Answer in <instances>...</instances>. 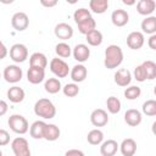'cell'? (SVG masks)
I'll list each match as a JSON object with an SVG mask.
<instances>
[{"mask_svg":"<svg viewBox=\"0 0 156 156\" xmlns=\"http://www.w3.org/2000/svg\"><path fill=\"white\" fill-rule=\"evenodd\" d=\"M48 66V58L43 52H33L29 57V67H39L45 69Z\"/></svg>","mask_w":156,"mask_h":156,"instance_id":"22","label":"cell"},{"mask_svg":"<svg viewBox=\"0 0 156 156\" xmlns=\"http://www.w3.org/2000/svg\"><path fill=\"white\" fill-rule=\"evenodd\" d=\"M7 124L10 127V129L17 134H26L29 130V123L26 119V117H23L22 115H11L9 117Z\"/></svg>","mask_w":156,"mask_h":156,"instance_id":"3","label":"cell"},{"mask_svg":"<svg viewBox=\"0 0 156 156\" xmlns=\"http://www.w3.org/2000/svg\"><path fill=\"white\" fill-rule=\"evenodd\" d=\"M156 9V2L154 0H140L136 4V11L143 16H150Z\"/></svg>","mask_w":156,"mask_h":156,"instance_id":"20","label":"cell"},{"mask_svg":"<svg viewBox=\"0 0 156 156\" xmlns=\"http://www.w3.org/2000/svg\"><path fill=\"white\" fill-rule=\"evenodd\" d=\"M123 62V51L121 46L111 44L105 49V58H104V66L107 69L117 68Z\"/></svg>","mask_w":156,"mask_h":156,"instance_id":"1","label":"cell"},{"mask_svg":"<svg viewBox=\"0 0 156 156\" xmlns=\"http://www.w3.org/2000/svg\"><path fill=\"white\" fill-rule=\"evenodd\" d=\"M0 156H2V152H1V150H0Z\"/></svg>","mask_w":156,"mask_h":156,"instance_id":"46","label":"cell"},{"mask_svg":"<svg viewBox=\"0 0 156 156\" xmlns=\"http://www.w3.org/2000/svg\"><path fill=\"white\" fill-rule=\"evenodd\" d=\"M11 149L15 154V156H32L29 144L26 138L17 136L11 141Z\"/></svg>","mask_w":156,"mask_h":156,"instance_id":"4","label":"cell"},{"mask_svg":"<svg viewBox=\"0 0 156 156\" xmlns=\"http://www.w3.org/2000/svg\"><path fill=\"white\" fill-rule=\"evenodd\" d=\"M50 71L57 77V78H65L69 73V67L67 62H65L62 58L55 57L50 61Z\"/></svg>","mask_w":156,"mask_h":156,"instance_id":"7","label":"cell"},{"mask_svg":"<svg viewBox=\"0 0 156 156\" xmlns=\"http://www.w3.org/2000/svg\"><path fill=\"white\" fill-rule=\"evenodd\" d=\"M45 122L44 121H35L32 123L29 127V134L33 139H43L44 134V128H45Z\"/></svg>","mask_w":156,"mask_h":156,"instance_id":"24","label":"cell"},{"mask_svg":"<svg viewBox=\"0 0 156 156\" xmlns=\"http://www.w3.org/2000/svg\"><path fill=\"white\" fill-rule=\"evenodd\" d=\"M6 95H7V99H9L11 102L18 104V102H22V101H23L26 94H24V90H23L22 88L17 87V85H13V87H11V88L7 90Z\"/></svg>","mask_w":156,"mask_h":156,"instance_id":"23","label":"cell"},{"mask_svg":"<svg viewBox=\"0 0 156 156\" xmlns=\"http://www.w3.org/2000/svg\"><path fill=\"white\" fill-rule=\"evenodd\" d=\"M69 76H71V79L73 80V83H82L85 80V78L88 76V69L84 65L78 63L72 67V69L69 71Z\"/></svg>","mask_w":156,"mask_h":156,"instance_id":"13","label":"cell"},{"mask_svg":"<svg viewBox=\"0 0 156 156\" xmlns=\"http://www.w3.org/2000/svg\"><path fill=\"white\" fill-rule=\"evenodd\" d=\"M45 78V69L39 67H29L27 71V79L30 84H39Z\"/></svg>","mask_w":156,"mask_h":156,"instance_id":"15","label":"cell"},{"mask_svg":"<svg viewBox=\"0 0 156 156\" xmlns=\"http://www.w3.org/2000/svg\"><path fill=\"white\" fill-rule=\"evenodd\" d=\"M118 149L123 156H134L136 152V143L134 139L127 138V139H123Z\"/></svg>","mask_w":156,"mask_h":156,"instance_id":"18","label":"cell"},{"mask_svg":"<svg viewBox=\"0 0 156 156\" xmlns=\"http://www.w3.org/2000/svg\"><path fill=\"white\" fill-rule=\"evenodd\" d=\"M90 122L94 127H104L108 123V115L102 108H96L90 115Z\"/></svg>","mask_w":156,"mask_h":156,"instance_id":"11","label":"cell"},{"mask_svg":"<svg viewBox=\"0 0 156 156\" xmlns=\"http://www.w3.org/2000/svg\"><path fill=\"white\" fill-rule=\"evenodd\" d=\"M44 88H45V91L46 93H49V94H56V93H58L62 89V85H61V82H60L58 78H49V79L45 80Z\"/></svg>","mask_w":156,"mask_h":156,"instance_id":"27","label":"cell"},{"mask_svg":"<svg viewBox=\"0 0 156 156\" xmlns=\"http://www.w3.org/2000/svg\"><path fill=\"white\" fill-rule=\"evenodd\" d=\"M147 45H149L150 49L156 50V34L150 35V38H149V40H147Z\"/></svg>","mask_w":156,"mask_h":156,"instance_id":"43","label":"cell"},{"mask_svg":"<svg viewBox=\"0 0 156 156\" xmlns=\"http://www.w3.org/2000/svg\"><path fill=\"white\" fill-rule=\"evenodd\" d=\"M10 58L16 63H22L28 58V49L24 44L17 43L10 48Z\"/></svg>","mask_w":156,"mask_h":156,"instance_id":"5","label":"cell"},{"mask_svg":"<svg viewBox=\"0 0 156 156\" xmlns=\"http://www.w3.org/2000/svg\"><path fill=\"white\" fill-rule=\"evenodd\" d=\"M0 78H1V72H0Z\"/></svg>","mask_w":156,"mask_h":156,"instance_id":"47","label":"cell"},{"mask_svg":"<svg viewBox=\"0 0 156 156\" xmlns=\"http://www.w3.org/2000/svg\"><path fill=\"white\" fill-rule=\"evenodd\" d=\"M111 21L116 27H123L129 21V15L126 10L117 9L111 13Z\"/></svg>","mask_w":156,"mask_h":156,"instance_id":"16","label":"cell"},{"mask_svg":"<svg viewBox=\"0 0 156 156\" xmlns=\"http://www.w3.org/2000/svg\"><path fill=\"white\" fill-rule=\"evenodd\" d=\"M11 26L17 32H23L29 26V18L24 12H16L11 18Z\"/></svg>","mask_w":156,"mask_h":156,"instance_id":"8","label":"cell"},{"mask_svg":"<svg viewBox=\"0 0 156 156\" xmlns=\"http://www.w3.org/2000/svg\"><path fill=\"white\" fill-rule=\"evenodd\" d=\"M145 43V38H144V34L141 32H130L128 35H127V45L129 49L132 50H139L143 48Z\"/></svg>","mask_w":156,"mask_h":156,"instance_id":"9","label":"cell"},{"mask_svg":"<svg viewBox=\"0 0 156 156\" xmlns=\"http://www.w3.org/2000/svg\"><path fill=\"white\" fill-rule=\"evenodd\" d=\"M141 29H143V33H146V34H155L156 33V17L155 16H147L141 22Z\"/></svg>","mask_w":156,"mask_h":156,"instance_id":"25","label":"cell"},{"mask_svg":"<svg viewBox=\"0 0 156 156\" xmlns=\"http://www.w3.org/2000/svg\"><path fill=\"white\" fill-rule=\"evenodd\" d=\"M141 111H143V113L146 115V116H150V117L156 116V100H154V99L146 100V101L143 104Z\"/></svg>","mask_w":156,"mask_h":156,"instance_id":"35","label":"cell"},{"mask_svg":"<svg viewBox=\"0 0 156 156\" xmlns=\"http://www.w3.org/2000/svg\"><path fill=\"white\" fill-rule=\"evenodd\" d=\"M89 9H90L89 11L101 15L108 9V1L107 0H91L89 2Z\"/></svg>","mask_w":156,"mask_h":156,"instance_id":"26","label":"cell"},{"mask_svg":"<svg viewBox=\"0 0 156 156\" xmlns=\"http://www.w3.org/2000/svg\"><path fill=\"white\" fill-rule=\"evenodd\" d=\"M133 74H134V79H136V80L140 82V83L146 80V74H145V71H144V68H143L141 65H139V66H136V67L134 68Z\"/></svg>","mask_w":156,"mask_h":156,"instance_id":"38","label":"cell"},{"mask_svg":"<svg viewBox=\"0 0 156 156\" xmlns=\"http://www.w3.org/2000/svg\"><path fill=\"white\" fill-rule=\"evenodd\" d=\"M85 38H87V41L89 45L91 46H99L101 45L104 38H102V33L98 29H94L91 32H89L88 34H85Z\"/></svg>","mask_w":156,"mask_h":156,"instance_id":"28","label":"cell"},{"mask_svg":"<svg viewBox=\"0 0 156 156\" xmlns=\"http://www.w3.org/2000/svg\"><path fill=\"white\" fill-rule=\"evenodd\" d=\"M123 4H126V5H133V4H135V1H127V0H123Z\"/></svg>","mask_w":156,"mask_h":156,"instance_id":"45","label":"cell"},{"mask_svg":"<svg viewBox=\"0 0 156 156\" xmlns=\"http://www.w3.org/2000/svg\"><path fill=\"white\" fill-rule=\"evenodd\" d=\"M2 77L7 83L15 84L22 79L23 72H22V68H20V66H17V65H9L5 67V69L2 72Z\"/></svg>","mask_w":156,"mask_h":156,"instance_id":"6","label":"cell"},{"mask_svg":"<svg viewBox=\"0 0 156 156\" xmlns=\"http://www.w3.org/2000/svg\"><path fill=\"white\" fill-rule=\"evenodd\" d=\"M141 66H143V68H144V71H145L146 79L152 80V79L156 78V63H155L154 61H150V60L144 61V62L141 63Z\"/></svg>","mask_w":156,"mask_h":156,"instance_id":"33","label":"cell"},{"mask_svg":"<svg viewBox=\"0 0 156 156\" xmlns=\"http://www.w3.org/2000/svg\"><path fill=\"white\" fill-rule=\"evenodd\" d=\"M90 17H91L90 11H89L88 9H84V7L77 9V10L74 11V13H73V20H74V22H76L77 24H79L80 22H83V21H85V20H88V18H90Z\"/></svg>","mask_w":156,"mask_h":156,"instance_id":"34","label":"cell"},{"mask_svg":"<svg viewBox=\"0 0 156 156\" xmlns=\"http://www.w3.org/2000/svg\"><path fill=\"white\" fill-rule=\"evenodd\" d=\"M65 156H85L84 152L82 150H78V149H71L68 151H66Z\"/></svg>","mask_w":156,"mask_h":156,"instance_id":"40","label":"cell"},{"mask_svg":"<svg viewBox=\"0 0 156 156\" xmlns=\"http://www.w3.org/2000/svg\"><path fill=\"white\" fill-rule=\"evenodd\" d=\"M55 52H56V55H57L58 57L67 58V57L71 56L72 49H71V46H69L66 41H61V43L56 44V46H55Z\"/></svg>","mask_w":156,"mask_h":156,"instance_id":"31","label":"cell"},{"mask_svg":"<svg viewBox=\"0 0 156 156\" xmlns=\"http://www.w3.org/2000/svg\"><path fill=\"white\" fill-rule=\"evenodd\" d=\"M87 140L90 145H100L104 141V133L98 128L91 129L87 135Z\"/></svg>","mask_w":156,"mask_h":156,"instance_id":"29","label":"cell"},{"mask_svg":"<svg viewBox=\"0 0 156 156\" xmlns=\"http://www.w3.org/2000/svg\"><path fill=\"white\" fill-rule=\"evenodd\" d=\"M100 154L101 156H115L116 152L118 151V143L113 139H107L100 144Z\"/></svg>","mask_w":156,"mask_h":156,"instance_id":"14","label":"cell"},{"mask_svg":"<svg viewBox=\"0 0 156 156\" xmlns=\"http://www.w3.org/2000/svg\"><path fill=\"white\" fill-rule=\"evenodd\" d=\"M54 33H55L56 38L65 41V40H68L73 37V28L71 24H68L66 22H61V23L55 26Z\"/></svg>","mask_w":156,"mask_h":156,"instance_id":"10","label":"cell"},{"mask_svg":"<svg viewBox=\"0 0 156 156\" xmlns=\"http://www.w3.org/2000/svg\"><path fill=\"white\" fill-rule=\"evenodd\" d=\"M62 93L67 98H74L79 94V87L76 83H68L62 88Z\"/></svg>","mask_w":156,"mask_h":156,"instance_id":"36","label":"cell"},{"mask_svg":"<svg viewBox=\"0 0 156 156\" xmlns=\"http://www.w3.org/2000/svg\"><path fill=\"white\" fill-rule=\"evenodd\" d=\"M106 106H107V111H108L110 113L116 115V113H118V112L121 111L122 104H121V101H119L118 98H116V96L112 95V96L107 98V100H106Z\"/></svg>","mask_w":156,"mask_h":156,"instance_id":"30","label":"cell"},{"mask_svg":"<svg viewBox=\"0 0 156 156\" xmlns=\"http://www.w3.org/2000/svg\"><path fill=\"white\" fill-rule=\"evenodd\" d=\"M40 4H41L43 6H45V7H54V6H56V5H57V1H56V0H51V1L41 0V1H40Z\"/></svg>","mask_w":156,"mask_h":156,"instance_id":"44","label":"cell"},{"mask_svg":"<svg viewBox=\"0 0 156 156\" xmlns=\"http://www.w3.org/2000/svg\"><path fill=\"white\" fill-rule=\"evenodd\" d=\"M141 94V89L136 85H132V87H128L126 88L124 90V98L128 99V100H135L140 96Z\"/></svg>","mask_w":156,"mask_h":156,"instance_id":"37","label":"cell"},{"mask_svg":"<svg viewBox=\"0 0 156 156\" xmlns=\"http://www.w3.org/2000/svg\"><path fill=\"white\" fill-rule=\"evenodd\" d=\"M60 134H61V130L56 124H52V123L48 124L46 123L45 128H44L43 139H45L48 141H55V140H57L60 138Z\"/></svg>","mask_w":156,"mask_h":156,"instance_id":"21","label":"cell"},{"mask_svg":"<svg viewBox=\"0 0 156 156\" xmlns=\"http://www.w3.org/2000/svg\"><path fill=\"white\" fill-rule=\"evenodd\" d=\"M72 55L76 61H78L79 63H83V62L88 61V58L90 56V49L85 44H77L72 50Z\"/></svg>","mask_w":156,"mask_h":156,"instance_id":"12","label":"cell"},{"mask_svg":"<svg viewBox=\"0 0 156 156\" xmlns=\"http://www.w3.org/2000/svg\"><path fill=\"white\" fill-rule=\"evenodd\" d=\"M10 143V134L5 129H0V146H5Z\"/></svg>","mask_w":156,"mask_h":156,"instance_id":"39","label":"cell"},{"mask_svg":"<svg viewBox=\"0 0 156 156\" xmlns=\"http://www.w3.org/2000/svg\"><path fill=\"white\" fill-rule=\"evenodd\" d=\"M132 82V73L127 68H121L115 73V83L119 87H128Z\"/></svg>","mask_w":156,"mask_h":156,"instance_id":"19","label":"cell"},{"mask_svg":"<svg viewBox=\"0 0 156 156\" xmlns=\"http://www.w3.org/2000/svg\"><path fill=\"white\" fill-rule=\"evenodd\" d=\"M77 26H78V30H79L82 34H88L89 32L96 29V22H95V20H94L93 17H90V18H88V20L80 22V23L77 24Z\"/></svg>","mask_w":156,"mask_h":156,"instance_id":"32","label":"cell"},{"mask_svg":"<svg viewBox=\"0 0 156 156\" xmlns=\"http://www.w3.org/2000/svg\"><path fill=\"white\" fill-rule=\"evenodd\" d=\"M34 113L44 119H51L56 115V107L51 100L43 98L34 104Z\"/></svg>","mask_w":156,"mask_h":156,"instance_id":"2","label":"cell"},{"mask_svg":"<svg viewBox=\"0 0 156 156\" xmlns=\"http://www.w3.org/2000/svg\"><path fill=\"white\" fill-rule=\"evenodd\" d=\"M9 110V105L5 100H0V117L4 116Z\"/></svg>","mask_w":156,"mask_h":156,"instance_id":"42","label":"cell"},{"mask_svg":"<svg viewBox=\"0 0 156 156\" xmlns=\"http://www.w3.org/2000/svg\"><path fill=\"white\" fill-rule=\"evenodd\" d=\"M9 51H7V48L5 46V44L0 40V60H4L6 56H7Z\"/></svg>","mask_w":156,"mask_h":156,"instance_id":"41","label":"cell"},{"mask_svg":"<svg viewBox=\"0 0 156 156\" xmlns=\"http://www.w3.org/2000/svg\"><path fill=\"white\" fill-rule=\"evenodd\" d=\"M141 112L135 108H129L124 113V122L130 127H136L141 123Z\"/></svg>","mask_w":156,"mask_h":156,"instance_id":"17","label":"cell"}]
</instances>
